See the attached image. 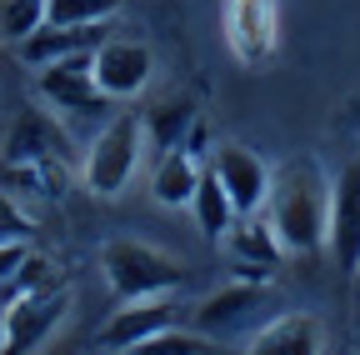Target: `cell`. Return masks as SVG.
<instances>
[{
  "mask_svg": "<svg viewBox=\"0 0 360 355\" xmlns=\"http://www.w3.org/2000/svg\"><path fill=\"white\" fill-rule=\"evenodd\" d=\"M175 316H180V305L170 300V295H146V300H120V310L105 321V330H101V345L105 350H130V345H141V340H150L155 330H165V325H175Z\"/></svg>",
  "mask_w": 360,
  "mask_h": 355,
  "instance_id": "30bf717a",
  "label": "cell"
},
{
  "mask_svg": "<svg viewBox=\"0 0 360 355\" xmlns=\"http://www.w3.org/2000/svg\"><path fill=\"white\" fill-rule=\"evenodd\" d=\"M0 191L11 195H65V160H0Z\"/></svg>",
  "mask_w": 360,
  "mask_h": 355,
  "instance_id": "e0dca14e",
  "label": "cell"
},
{
  "mask_svg": "<svg viewBox=\"0 0 360 355\" xmlns=\"http://www.w3.org/2000/svg\"><path fill=\"white\" fill-rule=\"evenodd\" d=\"M191 215H195V226H200L205 240H225V231L236 226V205H231V195H225L220 175H215L210 165L200 170V186H195V195H191Z\"/></svg>",
  "mask_w": 360,
  "mask_h": 355,
  "instance_id": "ac0fdd59",
  "label": "cell"
},
{
  "mask_svg": "<svg viewBox=\"0 0 360 355\" xmlns=\"http://www.w3.org/2000/svg\"><path fill=\"white\" fill-rule=\"evenodd\" d=\"M355 276H360V271H355ZM355 321H360V295H355Z\"/></svg>",
  "mask_w": 360,
  "mask_h": 355,
  "instance_id": "4316f807",
  "label": "cell"
},
{
  "mask_svg": "<svg viewBox=\"0 0 360 355\" xmlns=\"http://www.w3.org/2000/svg\"><path fill=\"white\" fill-rule=\"evenodd\" d=\"M225 250H231L236 265H260V271H276V265L285 260V245L276 235V226H270V215H236V226L225 231L220 240Z\"/></svg>",
  "mask_w": 360,
  "mask_h": 355,
  "instance_id": "4fadbf2b",
  "label": "cell"
},
{
  "mask_svg": "<svg viewBox=\"0 0 360 355\" xmlns=\"http://www.w3.org/2000/svg\"><path fill=\"white\" fill-rule=\"evenodd\" d=\"M35 85H40V96L56 110H65V115H105L110 110V96L96 85V75H90V51L40 65Z\"/></svg>",
  "mask_w": 360,
  "mask_h": 355,
  "instance_id": "ba28073f",
  "label": "cell"
},
{
  "mask_svg": "<svg viewBox=\"0 0 360 355\" xmlns=\"http://www.w3.org/2000/svg\"><path fill=\"white\" fill-rule=\"evenodd\" d=\"M326 245L345 276L360 271V155H350L330 181V210H326Z\"/></svg>",
  "mask_w": 360,
  "mask_h": 355,
  "instance_id": "8992f818",
  "label": "cell"
},
{
  "mask_svg": "<svg viewBox=\"0 0 360 355\" xmlns=\"http://www.w3.org/2000/svg\"><path fill=\"white\" fill-rule=\"evenodd\" d=\"M200 170H205L200 155L186 150V146L160 150V160H155V170H150V195H155L160 205H170V210L191 205V195H195V186H200Z\"/></svg>",
  "mask_w": 360,
  "mask_h": 355,
  "instance_id": "2e32d148",
  "label": "cell"
},
{
  "mask_svg": "<svg viewBox=\"0 0 360 355\" xmlns=\"http://www.w3.org/2000/svg\"><path fill=\"white\" fill-rule=\"evenodd\" d=\"M321 350H326V325L310 310H285V316L265 321L245 345V355H321Z\"/></svg>",
  "mask_w": 360,
  "mask_h": 355,
  "instance_id": "8fae6325",
  "label": "cell"
},
{
  "mask_svg": "<svg viewBox=\"0 0 360 355\" xmlns=\"http://www.w3.org/2000/svg\"><path fill=\"white\" fill-rule=\"evenodd\" d=\"M110 35V20H101V25H40V30H30L25 40H20V60L25 65H51V60H65V56H80V51H96L101 40Z\"/></svg>",
  "mask_w": 360,
  "mask_h": 355,
  "instance_id": "7c38bea8",
  "label": "cell"
},
{
  "mask_svg": "<svg viewBox=\"0 0 360 355\" xmlns=\"http://www.w3.org/2000/svg\"><path fill=\"white\" fill-rule=\"evenodd\" d=\"M210 170L220 175L225 195H231L236 215H255L265 210V195H270V165L250 150V146H215L210 150Z\"/></svg>",
  "mask_w": 360,
  "mask_h": 355,
  "instance_id": "9c48e42d",
  "label": "cell"
},
{
  "mask_svg": "<svg viewBox=\"0 0 360 355\" xmlns=\"http://www.w3.org/2000/svg\"><path fill=\"white\" fill-rule=\"evenodd\" d=\"M0 340H6V305H0Z\"/></svg>",
  "mask_w": 360,
  "mask_h": 355,
  "instance_id": "484cf974",
  "label": "cell"
},
{
  "mask_svg": "<svg viewBox=\"0 0 360 355\" xmlns=\"http://www.w3.org/2000/svg\"><path fill=\"white\" fill-rule=\"evenodd\" d=\"M40 25H45V0H0V40L6 46H20Z\"/></svg>",
  "mask_w": 360,
  "mask_h": 355,
  "instance_id": "44dd1931",
  "label": "cell"
},
{
  "mask_svg": "<svg viewBox=\"0 0 360 355\" xmlns=\"http://www.w3.org/2000/svg\"><path fill=\"white\" fill-rule=\"evenodd\" d=\"M65 150H70L65 130L45 115V110L15 115L11 136H6V160H65Z\"/></svg>",
  "mask_w": 360,
  "mask_h": 355,
  "instance_id": "5bb4252c",
  "label": "cell"
},
{
  "mask_svg": "<svg viewBox=\"0 0 360 355\" xmlns=\"http://www.w3.org/2000/svg\"><path fill=\"white\" fill-rule=\"evenodd\" d=\"M70 310V285H56V290H35V295H11L6 305V340H0V355H30L45 345Z\"/></svg>",
  "mask_w": 360,
  "mask_h": 355,
  "instance_id": "5b68a950",
  "label": "cell"
},
{
  "mask_svg": "<svg viewBox=\"0 0 360 355\" xmlns=\"http://www.w3.org/2000/svg\"><path fill=\"white\" fill-rule=\"evenodd\" d=\"M200 350H205V340H200L195 330H175V325H165V330H155L150 340L130 345L125 355H200Z\"/></svg>",
  "mask_w": 360,
  "mask_h": 355,
  "instance_id": "603a6c76",
  "label": "cell"
},
{
  "mask_svg": "<svg viewBox=\"0 0 360 355\" xmlns=\"http://www.w3.org/2000/svg\"><path fill=\"white\" fill-rule=\"evenodd\" d=\"M35 235V215L20 205V195L0 191V240H30Z\"/></svg>",
  "mask_w": 360,
  "mask_h": 355,
  "instance_id": "cb8c5ba5",
  "label": "cell"
},
{
  "mask_svg": "<svg viewBox=\"0 0 360 355\" xmlns=\"http://www.w3.org/2000/svg\"><path fill=\"white\" fill-rule=\"evenodd\" d=\"M101 271L105 285L115 290V300H146V295H170L186 285V265L175 255H165L160 245L115 235L101 245Z\"/></svg>",
  "mask_w": 360,
  "mask_h": 355,
  "instance_id": "7a4b0ae2",
  "label": "cell"
},
{
  "mask_svg": "<svg viewBox=\"0 0 360 355\" xmlns=\"http://www.w3.org/2000/svg\"><path fill=\"white\" fill-rule=\"evenodd\" d=\"M30 255V240H0V290H6L20 271V260Z\"/></svg>",
  "mask_w": 360,
  "mask_h": 355,
  "instance_id": "d4e9b609",
  "label": "cell"
},
{
  "mask_svg": "<svg viewBox=\"0 0 360 355\" xmlns=\"http://www.w3.org/2000/svg\"><path fill=\"white\" fill-rule=\"evenodd\" d=\"M265 285H250V280H231L225 290H215L200 310H195V330L200 335H231L250 321V310L260 305Z\"/></svg>",
  "mask_w": 360,
  "mask_h": 355,
  "instance_id": "9a60e30c",
  "label": "cell"
},
{
  "mask_svg": "<svg viewBox=\"0 0 360 355\" xmlns=\"http://www.w3.org/2000/svg\"><path fill=\"white\" fill-rule=\"evenodd\" d=\"M120 0H45V25H101L115 20Z\"/></svg>",
  "mask_w": 360,
  "mask_h": 355,
  "instance_id": "ffe728a7",
  "label": "cell"
},
{
  "mask_svg": "<svg viewBox=\"0 0 360 355\" xmlns=\"http://www.w3.org/2000/svg\"><path fill=\"white\" fill-rule=\"evenodd\" d=\"M220 25H225V46H231V56L240 65L260 70L276 60V51H281V6L276 0H225Z\"/></svg>",
  "mask_w": 360,
  "mask_h": 355,
  "instance_id": "277c9868",
  "label": "cell"
},
{
  "mask_svg": "<svg viewBox=\"0 0 360 355\" xmlns=\"http://www.w3.org/2000/svg\"><path fill=\"white\" fill-rule=\"evenodd\" d=\"M270 226H276L285 255H315L326 245V175L315 160H290L281 175H270Z\"/></svg>",
  "mask_w": 360,
  "mask_h": 355,
  "instance_id": "6da1fadb",
  "label": "cell"
},
{
  "mask_svg": "<svg viewBox=\"0 0 360 355\" xmlns=\"http://www.w3.org/2000/svg\"><path fill=\"white\" fill-rule=\"evenodd\" d=\"M56 285H65L60 280V265L51 260V255H40V250H30L25 260H20V271H15V280L6 285L11 295H35V290H56Z\"/></svg>",
  "mask_w": 360,
  "mask_h": 355,
  "instance_id": "7402d4cb",
  "label": "cell"
},
{
  "mask_svg": "<svg viewBox=\"0 0 360 355\" xmlns=\"http://www.w3.org/2000/svg\"><path fill=\"white\" fill-rule=\"evenodd\" d=\"M155 70V51L146 40H125V35H105L96 51H90V75L110 101H130L150 85Z\"/></svg>",
  "mask_w": 360,
  "mask_h": 355,
  "instance_id": "52a82bcc",
  "label": "cell"
},
{
  "mask_svg": "<svg viewBox=\"0 0 360 355\" xmlns=\"http://www.w3.org/2000/svg\"><path fill=\"white\" fill-rule=\"evenodd\" d=\"M191 130H195V110L186 101H170V105H155L146 115V141L155 150H175V146H186L191 141Z\"/></svg>",
  "mask_w": 360,
  "mask_h": 355,
  "instance_id": "d6986e66",
  "label": "cell"
},
{
  "mask_svg": "<svg viewBox=\"0 0 360 355\" xmlns=\"http://www.w3.org/2000/svg\"><path fill=\"white\" fill-rule=\"evenodd\" d=\"M141 155H146V120L141 115H115L96 141H90L85 160H80V186L90 195H120L130 181H135V170H141Z\"/></svg>",
  "mask_w": 360,
  "mask_h": 355,
  "instance_id": "3957f363",
  "label": "cell"
}]
</instances>
